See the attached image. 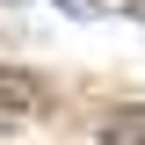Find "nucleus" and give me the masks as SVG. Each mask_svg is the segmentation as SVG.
Here are the masks:
<instances>
[{"instance_id":"obj_1","label":"nucleus","mask_w":145,"mask_h":145,"mask_svg":"<svg viewBox=\"0 0 145 145\" xmlns=\"http://www.w3.org/2000/svg\"><path fill=\"white\" fill-rule=\"evenodd\" d=\"M36 116H44V80L22 65H0V138L7 131H29Z\"/></svg>"},{"instance_id":"obj_2","label":"nucleus","mask_w":145,"mask_h":145,"mask_svg":"<svg viewBox=\"0 0 145 145\" xmlns=\"http://www.w3.org/2000/svg\"><path fill=\"white\" fill-rule=\"evenodd\" d=\"M102 145H145V102L109 109V116H102Z\"/></svg>"}]
</instances>
